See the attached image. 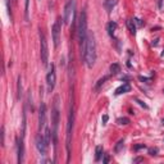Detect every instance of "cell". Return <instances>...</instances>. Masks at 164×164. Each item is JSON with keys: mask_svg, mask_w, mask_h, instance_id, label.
<instances>
[{"mask_svg": "<svg viewBox=\"0 0 164 164\" xmlns=\"http://www.w3.org/2000/svg\"><path fill=\"white\" fill-rule=\"evenodd\" d=\"M83 60L89 68H92L96 62V41H95L94 34L89 32L86 39V48L83 53Z\"/></svg>", "mask_w": 164, "mask_h": 164, "instance_id": "obj_1", "label": "cell"}, {"mask_svg": "<svg viewBox=\"0 0 164 164\" xmlns=\"http://www.w3.org/2000/svg\"><path fill=\"white\" fill-rule=\"evenodd\" d=\"M87 15L86 10H82L80 14V19H78V27H77V35L78 41H80V49H81V55L83 58L85 48H86V39H87Z\"/></svg>", "mask_w": 164, "mask_h": 164, "instance_id": "obj_2", "label": "cell"}, {"mask_svg": "<svg viewBox=\"0 0 164 164\" xmlns=\"http://www.w3.org/2000/svg\"><path fill=\"white\" fill-rule=\"evenodd\" d=\"M58 126H59V96L54 97V106L51 110V132H53V144L56 147L58 144Z\"/></svg>", "mask_w": 164, "mask_h": 164, "instance_id": "obj_3", "label": "cell"}, {"mask_svg": "<svg viewBox=\"0 0 164 164\" xmlns=\"http://www.w3.org/2000/svg\"><path fill=\"white\" fill-rule=\"evenodd\" d=\"M40 54H41V62L46 67L48 65V59H49V48H48L46 37L41 30H40Z\"/></svg>", "mask_w": 164, "mask_h": 164, "instance_id": "obj_4", "label": "cell"}, {"mask_svg": "<svg viewBox=\"0 0 164 164\" xmlns=\"http://www.w3.org/2000/svg\"><path fill=\"white\" fill-rule=\"evenodd\" d=\"M75 0H68L67 4L64 7V15H63V21H64L65 24H69L71 21L73 23V19H75Z\"/></svg>", "mask_w": 164, "mask_h": 164, "instance_id": "obj_5", "label": "cell"}, {"mask_svg": "<svg viewBox=\"0 0 164 164\" xmlns=\"http://www.w3.org/2000/svg\"><path fill=\"white\" fill-rule=\"evenodd\" d=\"M51 35H53V41H54V46L58 48L59 42H60V19H56L53 24L51 28Z\"/></svg>", "mask_w": 164, "mask_h": 164, "instance_id": "obj_6", "label": "cell"}, {"mask_svg": "<svg viewBox=\"0 0 164 164\" xmlns=\"http://www.w3.org/2000/svg\"><path fill=\"white\" fill-rule=\"evenodd\" d=\"M55 81H56V75H55V68L54 65H50V71L46 75V85H48V90L49 91H53L54 87H55Z\"/></svg>", "mask_w": 164, "mask_h": 164, "instance_id": "obj_7", "label": "cell"}, {"mask_svg": "<svg viewBox=\"0 0 164 164\" xmlns=\"http://www.w3.org/2000/svg\"><path fill=\"white\" fill-rule=\"evenodd\" d=\"M36 147L39 150V153L41 155H46L48 153V147H49V144L46 142L45 137H44L42 133H39L36 137Z\"/></svg>", "mask_w": 164, "mask_h": 164, "instance_id": "obj_8", "label": "cell"}, {"mask_svg": "<svg viewBox=\"0 0 164 164\" xmlns=\"http://www.w3.org/2000/svg\"><path fill=\"white\" fill-rule=\"evenodd\" d=\"M45 127H46V105H45V103L41 101L40 110H39V128H40V132H42V130Z\"/></svg>", "mask_w": 164, "mask_h": 164, "instance_id": "obj_9", "label": "cell"}, {"mask_svg": "<svg viewBox=\"0 0 164 164\" xmlns=\"http://www.w3.org/2000/svg\"><path fill=\"white\" fill-rule=\"evenodd\" d=\"M73 108H71L69 112V119H68V128H67V151H68V159H69V142H71V131L73 127Z\"/></svg>", "mask_w": 164, "mask_h": 164, "instance_id": "obj_10", "label": "cell"}, {"mask_svg": "<svg viewBox=\"0 0 164 164\" xmlns=\"http://www.w3.org/2000/svg\"><path fill=\"white\" fill-rule=\"evenodd\" d=\"M23 138L24 136L21 135V138H18V163H23V157H24V146H23Z\"/></svg>", "mask_w": 164, "mask_h": 164, "instance_id": "obj_11", "label": "cell"}, {"mask_svg": "<svg viewBox=\"0 0 164 164\" xmlns=\"http://www.w3.org/2000/svg\"><path fill=\"white\" fill-rule=\"evenodd\" d=\"M128 91H131V85L126 82V83L121 85V86L116 90V95H122V94H126V92H128Z\"/></svg>", "mask_w": 164, "mask_h": 164, "instance_id": "obj_12", "label": "cell"}, {"mask_svg": "<svg viewBox=\"0 0 164 164\" xmlns=\"http://www.w3.org/2000/svg\"><path fill=\"white\" fill-rule=\"evenodd\" d=\"M116 30H117V23L116 22H109V23L106 24V31H108L109 36H114Z\"/></svg>", "mask_w": 164, "mask_h": 164, "instance_id": "obj_13", "label": "cell"}, {"mask_svg": "<svg viewBox=\"0 0 164 164\" xmlns=\"http://www.w3.org/2000/svg\"><path fill=\"white\" fill-rule=\"evenodd\" d=\"M30 0H24V19H26V22L30 21Z\"/></svg>", "mask_w": 164, "mask_h": 164, "instance_id": "obj_14", "label": "cell"}, {"mask_svg": "<svg viewBox=\"0 0 164 164\" xmlns=\"http://www.w3.org/2000/svg\"><path fill=\"white\" fill-rule=\"evenodd\" d=\"M95 162H99L100 158L103 157V146L101 145H99V146H96V150H95Z\"/></svg>", "mask_w": 164, "mask_h": 164, "instance_id": "obj_15", "label": "cell"}, {"mask_svg": "<svg viewBox=\"0 0 164 164\" xmlns=\"http://www.w3.org/2000/svg\"><path fill=\"white\" fill-rule=\"evenodd\" d=\"M110 72L112 75H117V73L121 72V65L118 64V63H113V64L110 65Z\"/></svg>", "mask_w": 164, "mask_h": 164, "instance_id": "obj_16", "label": "cell"}, {"mask_svg": "<svg viewBox=\"0 0 164 164\" xmlns=\"http://www.w3.org/2000/svg\"><path fill=\"white\" fill-rule=\"evenodd\" d=\"M117 3H118L117 0H105V8H106V10H108V12H110Z\"/></svg>", "mask_w": 164, "mask_h": 164, "instance_id": "obj_17", "label": "cell"}, {"mask_svg": "<svg viewBox=\"0 0 164 164\" xmlns=\"http://www.w3.org/2000/svg\"><path fill=\"white\" fill-rule=\"evenodd\" d=\"M127 26H128V28H130L131 34L135 35L136 34V23L133 22V19H128L127 21Z\"/></svg>", "mask_w": 164, "mask_h": 164, "instance_id": "obj_18", "label": "cell"}, {"mask_svg": "<svg viewBox=\"0 0 164 164\" xmlns=\"http://www.w3.org/2000/svg\"><path fill=\"white\" fill-rule=\"evenodd\" d=\"M106 80H109V76H105V77H103V78H100L99 81H97V83L95 85V91H99V89L104 85V82H105Z\"/></svg>", "mask_w": 164, "mask_h": 164, "instance_id": "obj_19", "label": "cell"}, {"mask_svg": "<svg viewBox=\"0 0 164 164\" xmlns=\"http://www.w3.org/2000/svg\"><path fill=\"white\" fill-rule=\"evenodd\" d=\"M117 123H118V124H121V126H126V124H128V123H130V119L126 118V117H123V118H118V119H117Z\"/></svg>", "mask_w": 164, "mask_h": 164, "instance_id": "obj_20", "label": "cell"}, {"mask_svg": "<svg viewBox=\"0 0 164 164\" xmlns=\"http://www.w3.org/2000/svg\"><path fill=\"white\" fill-rule=\"evenodd\" d=\"M5 5H7V9H8V14H9L10 19H12V7H10V0H5Z\"/></svg>", "mask_w": 164, "mask_h": 164, "instance_id": "obj_21", "label": "cell"}, {"mask_svg": "<svg viewBox=\"0 0 164 164\" xmlns=\"http://www.w3.org/2000/svg\"><path fill=\"white\" fill-rule=\"evenodd\" d=\"M123 142H124L123 140H119L118 142H117V145H116V149H114V151H116V153H119V151H121V147L123 146Z\"/></svg>", "mask_w": 164, "mask_h": 164, "instance_id": "obj_22", "label": "cell"}, {"mask_svg": "<svg viewBox=\"0 0 164 164\" xmlns=\"http://www.w3.org/2000/svg\"><path fill=\"white\" fill-rule=\"evenodd\" d=\"M133 22H135L136 24H137L138 27H141V26H144V22L141 21V19H138V18H133Z\"/></svg>", "mask_w": 164, "mask_h": 164, "instance_id": "obj_23", "label": "cell"}, {"mask_svg": "<svg viewBox=\"0 0 164 164\" xmlns=\"http://www.w3.org/2000/svg\"><path fill=\"white\" fill-rule=\"evenodd\" d=\"M21 97V77H18V99Z\"/></svg>", "mask_w": 164, "mask_h": 164, "instance_id": "obj_24", "label": "cell"}, {"mask_svg": "<svg viewBox=\"0 0 164 164\" xmlns=\"http://www.w3.org/2000/svg\"><path fill=\"white\" fill-rule=\"evenodd\" d=\"M138 80L142 81V82H151V78H146V77H142V76H140V77H138Z\"/></svg>", "mask_w": 164, "mask_h": 164, "instance_id": "obj_25", "label": "cell"}, {"mask_svg": "<svg viewBox=\"0 0 164 164\" xmlns=\"http://www.w3.org/2000/svg\"><path fill=\"white\" fill-rule=\"evenodd\" d=\"M108 119H109V117L106 116V114H104V116H103V118H101V121H103V124H105V123L108 122Z\"/></svg>", "mask_w": 164, "mask_h": 164, "instance_id": "obj_26", "label": "cell"}, {"mask_svg": "<svg viewBox=\"0 0 164 164\" xmlns=\"http://www.w3.org/2000/svg\"><path fill=\"white\" fill-rule=\"evenodd\" d=\"M136 101H137L138 104H140V105H141V106H144V108H145V109H147V105H146V104H145V103H142V101H141V100L136 99Z\"/></svg>", "mask_w": 164, "mask_h": 164, "instance_id": "obj_27", "label": "cell"}, {"mask_svg": "<svg viewBox=\"0 0 164 164\" xmlns=\"http://www.w3.org/2000/svg\"><path fill=\"white\" fill-rule=\"evenodd\" d=\"M163 8V0H158V9H162Z\"/></svg>", "mask_w": 164, "mask_h": 164, "instance_id": "obj_28", "label": "cell"}, {"mask_svg": "<svg viewBox=\"0 0 164 164\" xmlns=\"http://www.w3.org/2000/svg\"><path fill=\"white\" fill-rule=\"evenodd\" d=\"M142 147H145L144 144H142V145H136V146L133 147V149H135V150H140V149H142Z\"/></svg>", "mask_w": 164, "mask_h": 164, "instance_id": "obj_29", "label": "cell"}, {"mask_svg": "<svg viewBox=\"0 0 164 164\" xmlns=\"http://www.w3.org/2000/svg\"><path fill=\"white\" fill-rule=\"evenodd\" d=\"M157 151H158V150L157 149H150V155H157Z\"/></svg>", "mask_w": 164, "mask_h": 164, "instance_id": "obj_30", "label": "cell"}, {"mask_svg": "<svg viewBox=\"0 0 164 164\" xmlns=\"http://www.w3.org/2000/svg\"><path fill=\"white\" fill-rule=\"evenodd\" d=\"M1 144L4 145V127L1 128Z\"/></svg>", "mask_w": 164, "mask_h": 164, "instance_id": "obj_31", "label": "cell"}, {"mask_svg": "<svg viewBox=\"0 0 164 164\" xmlns=\"http://www.w3.org/2000/svg\"><path fill=\"white\" fill-rule=\"evenodd\" d=\"M142 158H136V159L135 160H133V163H140V162H142Z\"/></svg>", "mask_w": 164, "mask_h": 164, "instance_id": "obj_32", "label": "cell"}, {"mask_svg": "<svg viewBox=\"0 0 164 164\" xmlns=\"http://www.w3.org/2000/svg\"><path fill=\"white\" fill-rule=\"evenodd\" d=\"M104 163H109V157L108 155H105V158H104Z\"/></svg>", "mask_w": 164, "mask_h": 164, "instance_id": "obj_33", "label": "cell"}, {"mask_svg": "<svg viewBox=\"0 0 164 164\" xmlns=\"http://www.w3.org/2000/svg\"><path fill=\"white\" fill-rule=\"evenodd\" d=\"M162 124L164 126V118H163V121H162Z\"/></svg>", "mask_w": 164, "mask_h": 164, "instance_id": "obj_34", "label": "cell"}, {"mask_svg": "<svg viewBox=\"0 0 164 164\" xmlns=\"http://www.w3.org/2000/svg\"><path fill=\"white\" fill-rule=\"evenodd\" d=\"M13 1H14V3H17V0H13Z\"/></svg>", "mask_w": 164, "mask_h": 164, "instance_id": "obj_35", "label": "cell"}, {"mask_svg": "<svg viewBox=\"0 0 164 164\" xmlns=\"http://www.w3.org/2000/svg\"><path fill=\"white\" fill-rule=\"evenodd\" d=\"M163 92H164V90H163Z\"/></svg>", "mask_w": 164, "mask_h": 164, "instance_id": "obj_36", "label": "cell"}]
</instances>
